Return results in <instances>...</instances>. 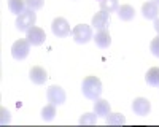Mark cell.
<instances>
[{"label": "cell", "instance_id": "obj_25", "mask_svg": "<svg viewBox=\"0 0 159 127\" xmlns=\"http://www.w3.org/2000/svg\"><path fill=\"white\" fill-rule=\"evenodd\" d=\"M154 3H156V5L159 7V0H154Z\"/></svg>", "mask_w": 159, "mask_h": 127}, {"label": "cell", "instance_id": "obj_1", "mask_svg": "<svg viewBox=\"0 0 159 127\" xmlns=\"http://www.w3.org/2000/svg\"><path fill=\"white\" fill-rule=\"evenodd\" d=\"M83 95L89 100H97L102 94V83L97 76H86L81 84Z\"/></svg>", "mask_w": 159, "mask_h": 127}, {"label": "cell", "instance_id": "obj_4", "mask_svg": "<svg viewBox=\"0 0 159 127\" xmlns=\"http://www.w3.org/2000/svg\"><path fill=\"white\" fill-rule=\"evenodd\" d=\"M29 51H30V43L27 38H21V40L15 42L11 46V56L13 59H16V60H24L25 57L29 56Z\"/></svg>", "mask_w": 159, "mask_h": 127}, {"label": "cell", "instance_id": "obj_24", "mask_svg": "<svg viewBox=\"0 0 159 127\" xmlns=\"http://www.w3.org/2000/svg\"><path fill=\"white\" fill-rule=\"evenodd\" d=\"M153 25H154V30H156L157 35H159V19H157V18L154 19V24H153Z\"/></svg>", "mask_w": 159, "mask_h": 127}, {"label": "cell", "instance_id": "obj_15", "mask_svg": "<svg viewBox=\"0 0 159 127\" xmlns=\"http://www.w3.org/2000/svg\"><path fill=\"white\" fill-rule=\"evenodd\" d=\"M147 83L153 87H159V67H153L147 72V76H145Z\"/></svg>", "mask_w": 159, "mask_h": 127}, {"label": "cell", "instance_id": "obj_5", "mask_svg": "<svg viewBox=\"0 0 159 127\" xmlns=\"http://www.w3.org/2000/svg\"><path fill=\"white\" fill-rule=\"evenodd\" d=\"M46 97H48V102L52 105H62L65 103V91L61 87V86H49L48 91H46Z\"/></svg>", "mask_w": 159, "mask_h": 127}, {"label": "cell", "instance_id": "obj_21", "mask_svg": "<svg viewBox=\"0 0 159 127\" xmlns=\"http://www.w3.org/2000/svg\"><path fill=\"white\" fill-rule=\"evenodd\" d=\"M24 2H25V7H27V10H32V11L42 10L43 5H45V0H24Z\"/></svg>", "mask_w": 159, "mask_h": 127}, {"label": "cell", "instance_id": "obj_22", "mask_svg": "<svg viewBox=\"0 0 159 127\" xmlns=\"http://www.w3.org/2000/svg\"><path fill=\"white\" fill-rule=\"evenodd\" d=\"M150 51H151V54L159 57V35L156 38H153V42L150 43Z\"/></svg>", "mask_w": 159, "mask_h": 127}, {"label": "cell", "instance_id": "obj_18", "mask_svg": "<svg viewBox=\"0 0 159 127\" xmlns=\"http://www.w3.org/2000/svg\"><path fill=\"white\" fill-rule=\"evenodd\" d=\"M124 122H126V118L121 113H110L108 116L105 118V124H108V125H121Z\"/></svg>", "mask_w": 159, "mask_h": 127}, {"label": "cell", "instance_id": "obj_7", "mask_svg": "<svg viewBox=\"0 0 159 127\" xmlns=\"http://www.w3.org/2000/svg\"><path fill=\"white\" fill-rule=\"evenodd\" d=\"M51 30L56 37H67L70 33V24L67 22V19L64 18H56L51 22Z\"/></svg>", "mask_w": 159, "mask_h": 127}, {"label": "cell", "instance_id": "obj_2", "mask_svg": "<svg viewBox=\"0 0 159 127\" xmlns=\"http://www.w3.org/2000/svg\"><path fill=\"white\" fill-rule=\"evenodd\" d=\"M35 21H37L35 11L25 10L24 13L18 15V18H16V29L21 30V32H27L30 27H34V25H35Z\"/></svg>", "mask_w": 159, "mask_h": 127}, {"label": "cell", "instance_id": "obj_6", "mask_svg": "<svg viewBox=\"0 0 159 127\" xmlns=\"http://www.w3.org/2000/svg\"><path fill=\"white\" fill-rule=\"evenodd\" d=\"M27 35H25V38L29 40V43L32 46H40V45H43L45 40H46V33L43 29H40V27H30L27 32H25Z\"/></svg>", "mask_w": 159, "mask_h": 127}, {"label": "cell", "instance_id": "obj_16", "mask_svg": "<svg viewBox=\"0 0 159 127\" xmlns=\"http://www.w3.org/2000/svg\"><path fill=\"white\" fill-rule=\"evenodd\" d=\"M8 8L11 13H15V15H21V13L25 11V2L24 0H8Z\"/></svg>", "mask_w": 159, "mask_h": 127}, {"label": "cell", "instance_id": "obj_12", "mask_svg": "<svg viewBox=\"0 0 159 127\" xmlns=\"http://www.w3.org/2000/svg\"><path fill=\"white\" fill-rule=\"evenodd\" d=\"M110 103H108V100H105V99H97L94 100V113L97 114V116L100 118H107L108 114H110Z\"/></svg>", "mask_w": 159, "mask_h": 127}, {"label": "cell", "instance_id": "obj_13", "mask_svg": "<svg viewBox=\"0 0 159 127\" xmlns=\"http://www.w3.org/2000/svg\"><path fill=\"white\" fill-rule=\"evenodd\" d=\"M157 13H159V8L154 2H145L142 5V15L145 19H156L157 18Z\"/></svg>", "mask_w": 159, "mask_h": 127}, {"label": "cell", "instance_id": "obj_20", "mask_svg": "<svg viewBox=\"0 0 159 127\" xmlns=\"http://www.w3.org/2000/svg\"><path fill=\"white\" fill-rule=\"evenodd\" d=\"M97 121V114L96 113H84L81 118H80V124L81 125H92V124H96Z\"/></svg>", "mask_w": 159, "mask_h": 127}, {"label": "cell", "instance_id": "obj_8", "mask_svg": "<svg viewBox=\"0 0 159 127\" xmlns=\"http://www.w3.org/2000/svg\"><path fill=\"white\" fill-rule=\"evenodd\" d=\"M111 22V18H110V13H105V11H99L96 13L94 16H92V21H91V25L97 30H103L107 29Z\"/></svg>", "mask_w": 159, "mask_h": 127}, {"label": "cell", "instance_id": "obj_3", "mask_svg": "<svg viewBox=\"0 0 159 127\" xmlns=\"http://www.w3.org/2000/svg\"><path fill=\"white\" fill-rule=\"evenodd\" d=\"M72 37H73V40L80 45H86L89 40H92V29L89 27V25L86 24H78L73 27L72 30Z\"/></svg>", "mask_w": 159, "mask_h": 127}, {"label": "cell", "instance_id": "obj_9", "mask_svg": "<svg viewBox=\"0 0 159 127\" xmlns=\"http://www.w3.org/2000/svg\"><path fill=\"white\" fill-rule=\"evenodd\" d=\"M132 110H134V113L139 114V116H147V114L151 111V103H150L148 99L137 97V99H134V102H132Z\"/></svg>", "mask_w": 159, "mask_h": 127}, {"label": "cell", "instance_id": "obj_23", "mask_svg": "<svg viewBox=\"0 0 159 127\" xmlns=\"http://www.w3.org/2000/svg\"><path fill=\"white\" fill-rule=\"evenodd\" d=\"M0 111H2V114H3V116H2V124L10 122V111H8V110H5V108H2Z\"/></svg>", "mask_w": 159, "mask_h": 127}, {"label": "cell", "instance_id": "obj_10", "mask_svg": "<svg viewBox=\"0 0 159 127\" xmlns=\"http://www.w3.org/2000/svg\"><path fill=\"white\" fill-rule=\"evenodd\" d=\"M29 78L34 84H45L46 80H48V73L43 67H32L30 72H29Z\"/></svg>", "mask_w": 159, "mask_h": 127}, {"label": "cell", "instance_id": "obj_17", "mask_svg": "<svg viewBox=\"0 0 159 127\" xmlns=\"http://www.w3.org/2000/svg\"><path fill=\"white\" fill-rule=\"evenodd\" d=\"M99 5H100V10L105 13H115L119 8L118 0H100Z\"/></svg>", "mask_w": 159, "mask_h": 127}, {"label": "cell", "instance_id": "obj_11", "mask_svg": "<svg viewBox=\"0 0 159 127\" xmlns=\"http://www.w3.org/2000/svg\"><path fill=\"white\" fill-rule=\"evenodd\" d=\"M92 40L96 42V45L100 48V49H107L110 45H111V37L108 33L107 29H103V30H97L96 37L92 38Z\"/></svg>", "mask_w": 159, "mask_h": 127}, {"label": "cell", "instance_id": "obj_14", "mask_svg": "<svg viewBox=\"0 0 159 127\" xmlns=\"http://www.w3.org/2000/svg\"><path fill=\"white\" fill-rule=\"evenodd\" d=\"M118 16L121 21H132L135 16V10L130 5H121L118 8Z\"/></svg>", "mask_w": 159, "mask_h": 127}, {"label": "cell", "instance_id": "obj_19", "mask_svg": "<svg viewBox=\"0 0 159 127\" xmlns=\"http://www.w3.org/2000/svg\"><path fill=\"white\" fill-rule=\"evenodd\" d=\"M54 116H56V105L49 103V105L43 107V110H42V118H43L45 121L54 119Z\"/></svg>", "mask_w": 159, "mask_h": 127}]
</instances>
